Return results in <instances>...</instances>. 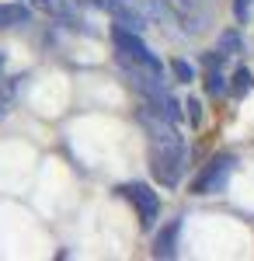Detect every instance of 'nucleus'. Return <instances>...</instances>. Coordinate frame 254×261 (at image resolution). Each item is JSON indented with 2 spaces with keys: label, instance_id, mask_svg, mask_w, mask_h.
<instances>
[{
  "label": "nucleus",
  "instance_id": "8",
  "mask_svg": "<svg viewBox=\"0 0 254 261\" xmlns=\"http://www.w3.org/2000/svg\"><path fill=\"white\" fill-rule=\"evenodd\" d=\"M216 63H219V53H216V56H206V77H209V91H213V94H219V91L226 87V81L219 77Z\"/></svg>",
  "mask_w": 254,
  "mask_h": 261
},
{
  "label": "nucleus",
  "instance_id": "6",
  "mask_svg": "<svg viewBox=\"0 0 254 261\" xmlns=\"http://www.w3.org/2000/svg\"><path fill=\"white\" fill-rule=\"evenodd\" d=\"M177 230H181V223H171L160 237H157V244H154V258H174V241H177Z\"/></svg>",
  "mask_w": 254,
  "mask_h": 261
},
{
  "label": "nucleus",
  "instance_id": "12",
  "mask_svg": "<svg viewBox=\"0 0 254 261\" xmlns=\"http://www.w3.org/2000/svg\"><path fill=\"white\" fill-rule=\"evenodd\" d=\"M174 73L181 77V81H192V70H188L185 63H174Z\"/></svg>",
  "mask_w": 254,
  "mask_h": 261
},
{
  "label": "nucleus",
  "instance_id": "5",
  "mask_svg": "<svg viewBox=\"0 0 254 261\" xmlns=\"http://www.w3.org/2000/svg\"><path fill=\"white\" fill-rule=\"evenodd\" d=\"M28 18H32L28 7H21V4H0V32H4V28H18V24H24Z\"/></svg>",
  "mask_w": 254,
  "mask_h": 261
},
{
  "label": "nucleus",
  "instance_id": "2",
  "mask_svg": "<svg viewBox=\"0 0 254 261\" xmlns=\"http://www.w3.org/2000/svg\"><path fill=\"white\" fill-rule=\"evenodd\" d=\"M112 42H115L118 63L129 70V73H139V77H164V63L150 53V45L139 39V32L133 28H112Z\"/></svg>",
  "mask_w": 254,
  "mask_h": 261
},
{
  "label": "nucleus",
  "instance_id": "9",
  "mask_svg": "<svg viewBox=\"0 0 254 261\" xmlns=\"http://www.w3.org/2000/svg\"><path fill=\"white\" fill-rule=\"evenodd\" d=\"M234 94L237 98H240V94H244V91H247V87H251L254 84V77H251V70H237V77H234Z\"/></svg>",
  "mask_w": 254,
  "mask_h": 261
},
{
  "label": "nucleus",
  "instance_id": "10",
  "mask_svg": "<svg viewBox=\"0 0 254 261\" xmlns=\"http://www.w3.org/2000/svg\"><path fill=\"white\" fill-rule=\"evenodd\" d=\"M234 14L237 21H247L254 14V0H234Z\"/></svg>",
  "mask_w": 254,
  "mask_h": 261
},
{
  "label": "nucleus",
  "instance_id": "3",
  "mask_svg": "<svg viewBox=\"0 0 254 261\" xmlns=\"http://www.w3.org/2000/svg\"><path fill=\"white\" fill-rule=\"evenodd\" d=\"M234 167H237L234 153H216L213 161L198 171L192 192H195V195H216V192H223V188H226V181H230V174H234Z\"/></svg>",
  "mask_w": 254,
  "mask_h": 261
},
{
  "label": "nucleus",
  "instance_id": "1",
  "mask_svg": "<svg viewBox=\"0 0 254 261\" xmlns=\"http://www.w3.org/2000/svg\"><path fill=\"white\" fill-rule=\"evenodd\" d=\"M139 122L150 136V171H154V178L164 188H174L181 181V171H185V143L174 129V119L150 105V108L139 112Z\"/></svg>",
  "mask_w": 254,
  "mask_h": 261
},
{
  "label": "nucleus",
  "instance_id": "7",
  "mask_svg": "<svg viewBox=\"0 0 254 261\" xmlns=\"http://www.w3.org/2000/svg\"><path fill=\"white\" fill-rule=\"evenodd\" d=\"M244 53V39L237 32H223L219 35V56H240Z\"/></svg>",
  "mask_w": 254,
  "mask_h": 261
},
{
  "label": "nucleus",
  "instance_id": "13",
  "mask_svg": "<svg viewBox=\"0 0 254 261\" xmlns=\"http://www.w3.org/2000/svg\"><path fill=\"white\" fill-rule=\"evenodd\" d=\"M0 66H4V56H0Z\"/></svg>",
  "mask_w": 254,
  "mask_h": 261
},
{
  "label": "nucleus",
  "instance_id": "11",
  "mask_svg": "<svg viewBox=\"0 0 254 261\" xmlns=\"http://www.w3.org/2000/svg\"><path fill=\"white\" fill-rule=\"evenodd\" d=\"M185 108H188V119H192V122H198V119H202V105H198L195 98L188 101V105H185Z\"/></svg>",
  "mask_w": 254,
  "mask_h": 261
},
{
  "label": "nucleus",
  "instance_id": "4",
  "mask_svg": "<svg viewBox=\"0 0 254 261\" xmlns=\"http://www.w3.org/2000/svg\"><path fill=\"white\" fill-rule=\"evenodd\" d=\"M122 195L133 202V209H136V216H139L143 226H154L157 216H160V199H157V192L150 185H125Z\"/></svg>",
  "mask_w": 254,
  "mask_h": 261
}]
</instances>
